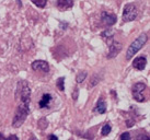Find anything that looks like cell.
<instances>
[{"label":"cell","mask_w":150,"mask_h":140,"mask_svg":"<svg viewBox=\"0 0 150 140\" xmlns=\"http://www.w3.org/2000/svg\"><path fill=\"white\" fill-rule=\"evenodd\" d=\"M134 125H135V120H134V119H132V118H130V119L126 120V126H127V127H133Z\"/></svg>","instance_id":"cell-22"},{"label":"cell","mask_w":150,"mask_h":140,"mask_svg":"<svg viewBox=\"0 0 150 140\" xmlns=\"http://www.w3.org/2000/svg\"><path fill=\"white\" fill-rule=\"evenodd\" d=\"M31 88L30 84L26 80H20L17 84V91H16V100L20 101V100L24 99H31Z\"/></svg>","instance_id":"cell-3"},{"label":"cell","mask_w":150,"mask_h":140,"mask_svg":"<svg viewBox=\"0 0 150 140\" xmlns=\"http://www.w3.org/2000/svg\"><path fill=\"white\" fill-rule=\"evenodd\" d=\"M120 138H121V140H130L132 136H130V132H123L121 136H120Z\"/></svg>","instance_id":"cell-20"},{"label":"cell","mask_w":150,"mask_h":140,"mask_svg":"<svg viewBox=\"0 0 150 140\" xmlns=\"http://www.w3.org/2000/svg\"><path fill=\"white\" fill-rule=\"evenodd\" d=\"M0 139H4V140H6L7 139V137H4L2 134H0Z\"/></svg>","instance_id":"cell-27"},{"label":"cell","mask_w":150,"mask_h":140,"mask_svg":"<svg viewBox=\"0 0 150 140\" xmlns=\"http://www.w3.org/2000/svg\"><path fill=\"white\" fill-rule=\"evenodd\" d=\"M7 139H16V140H18V139H19V137H18L17 135H10V136L7 137Z\"/></svg>","instance_id":"cell-23"},{"label":"cell","mask_w":150,"mask_h":140,"mask_svg":"<svg viewBox=\"0 0 150 140\" xmlns=\"http://www.w3.org/2000/svg\"><path fill=\"white\" fill-rule=\"evenodd\" d=\"M147 86L144 82H137L135 83L132 88V95L133 99L138 102V103H142L146 101V96L144 94V92L146 91Z\"/></svg>","instance_id":"cell-4"},{"label":"cell","mask_w":150,"mask_h":140,"mask_svg":"<svg viewBox=\"0 0 150 140\" xmlns=\"http://www.w3.org/2000/svg\"><path fill=\"white\" fill-rule=\"evenodd\" d=\"M53 102V96L50 93H44L42 95V99L38 102V107L41 110H44V108H48L50 105Z\"/></svg>","instance_id":"cell-10"},{"label":"cell","mask_w":150,"mask_h":140,"mask_svg":"<svg viewBox=\"0 0 150 140\" xmlns=\"http://www.w3.org/2000/svg\"><path fill=\"white\" fill-rule=\"evenodd\" d=\"M74 4H75L74 0H57L56 7L59 11H66V10H69V9L72 8Z\"/></svg>","instance_id":"cell-9"},{"label":"cell","mask_w":150,"mask_h":140,"mask_svg":"<svg viewBox=\"0 0 150 140\" xmlns=\"http://www.w3.org/2000/svg\"><path fill=\"white\" fill-rule=\"evenodd\" d=\"M101 80V76L100 74H94L93 77H92V79L90 80V82H89V84H88V87H89V89H92V88H94L98 84V83L100 82Z\"/></svg>","instance_id":"cell-13"},{"label":"cell","mask_w":150,"mask_h":140,"mask_svg":"<svg viewBox=\"0 0 150 140\" xmlns=\"http://www.w3.org/2000/svg\"><path fill=\"white\" fill-rule=\"evenodd\" d=\"M147 38H148L147 34L142 33L132 44H130V46H129L128 49H127V53H126V59H127V60H130V59L136 55V53H138V52L145 46V44H146V42H147Z\"/></svg>","instance_id":"cell-2"},{"label":"cell","mask_w":150,"mask_h":140,"mask_svg":"<svg viewBox=\"0 0 150 140\" xmlns=\"http://www.w3.org/2000/svg\"><path fill=\"white\" fill-rule=\"evenodd\" d=\"M147 66V58L144 57V56H139V57H136L133 60V67L136 70H139L142 71L146 68Z\"/></svg>","instance_id":"cell-11"},{"label":"cell","mask_w":150,"mask_h":140,"mask_svg":"<svg viewBox=\"0 0 150 140\" xmlns=\"http://www.w3.org/2000/svg\"><path fill=\"white\" fill-rule=\"evenodd\" d=\"M56 87L58 88V90L62 91V92L65 90V77H60V78L57 79V81H56Z\"/></svg>","instance_id":"cell-14"},{"label":"cell","mask_w":150,"mask_h":140,"mask_svg":"<svg viewBox=\"0 0 150 140\" xmlns=\"http://www.w3.org/2000/svg\"><path fill=\"white\" fill-rule=\"evenodd\" d=\"M48 139H52V140H58V137L55 136V135H50V136H48Z\"/></svg>","instance_id":"cell-26"},{"label":"cell","mask_w":150,"mask_h":140,"mask_svg":"<svg viewBox=\"0 0 150 140\" xmlns=\"http://www.w3.org/2000/svg\"><path fill=\"white\" fill-rule=\"evenodd\" d=\"M112 130V126L110 124H105L104 126L102 127V130H101V135L102 136H108L110 135V132Z\"/></svg>","instance_id":"cell-17"},{"label":"cell","mask_w":150,"mask_h":140,"mask_svg":"<svg viewBox=\"0 0 150 140\" xmlns=\"http://www.w3.org/2000/svg\"><path fill=\"white\" fill-rule=\"evenodd\" d=\"M92 112L96 113V114H104L106 112V103H105L104 100L99 99V101L96 102V106L92 110Z\"/></svg>","instance_id":"cell-12"},{"label":"cell","mask_w":150,"mask_h":140,"mask_svg":"<svg viewBox=\"0 0 150 140\" xmlns=\"http://www.w3.org/2000/svg\"><path fill=\"white\" fill-rule=\"evenodd\" d=\"M31 67L34 71H42L45 74H47L50 71V65L45 60H35V62H32Z\"/></svg>","instance_id":"cell-8"},{"label":"cell","mask_w":150,"mask_h":140,"mask_svg":"<svg viewBox=\"0 0 150 140\" xmlns=\"http://www.w3.org/2000/svg\"><path fill=\"white\" fill-rule=\"evenodd\" d=\"M30 105H31V99L20 100V103L18 105L14 116L12 119V127L19 128L21 127L26 120L30 114Z\"/></svg>","instance_id":"cell-1"},{"label":"cell","mask_w":150,"mask_h":140,"mask_svg":"<svg viewBox=\"0 0 150 140\" xmlns=\"http://www.w3.org/2000/svg\"><path fill=\"white\" fill-rule=\"evenodd\" d=\"M47 126H48V122H47V119H46L45 117H43V118H41V119L38 120V128L40 129L45 130L46 128H47Z\"/></svg>","instance_id":"cell-18"},{"label":"cell","mask_w":150,"mask_h":140,"mask_svg":"<svg viewBox=\"0 0 150 140\" xmlns=\"http://www.w3.org/2000/svg\"><path fill=\"white\" fill-rule=\"evenodd\" d=\"M101 22L106 26V28H111L117 22V17L114 13H110L106 11L101 12Z\"/></svg>","instance_id":"cell-7"},{"label":"cell","mask_w":150,"mask_h":140,"mask_svg":"<svg viewBox=\"0 0 150 140\" xmlns=\"http://www.w3.org/2000/svg\"><path fill=\"white\" fill-rule=\"evenodd\" d=\"M112 34H113L112 31L108 29V30H105V31H103V32L101 33V36L103 37L104 40H106V38H112V37H113Z\"/></svg>","instance_id":"cell-19"},{"label":"cell","mask_w":150,"mask_h":140,"mask_svg":"<svg viewBox=\"0 0 150 140\" xmlns=\"http://www.w3.org/2000/svg\"><path fill=\"white\" fill-rule=\"evenodd\" d=\"M31 2L34 4L40 9H44L46 7V4H47V0H31Z\"/></svg>","instance_id":"cell-16"},{"label":"cell","mask_w":150,"mask_h":140,"mask_svg":"<svg viewBox=\"0 0 150 140\" xmlns=\"http://www.w3.org/2000/svg\"><path fill=\"white\" fill-rule=\"evenodd\" d=\"M87 71H81V72H79V74H77V77H76V82L77 83H81L84 81V79L87 78Z\"/></svg>","instance_id":"cell-15"},{"label":"cell","mask_w":150,"mask_h":140,"mask_svg":"<svg viewBox=\"0 0 150 140\" xmlns=\"http://www.w3.org/2000/svg\"><path fill=\"white\" fill-rule=\"evenodd\" d=\"M60 28L63 30H66L68 28V23H64V22H60Z\"/></svg>","instance_id":"cell-24"},{"label":"cell","mask_w":150,"mask_h":140,"mask_svg":"<svg viewBox=\"0 0 150 140\" xmlns=\"http://www.w3.org/2000/svg\"><path fill=\"white\" fill-rule=\"evenodd\" d=\"M149 136L148 135H140V136H137V139H148Z\"/></svg>","instance_id":"cell-25"},{"label":"cell","mask_w":150,"mask_h":140,"mask_svg":"<svg viewBox=\"0 0 150 140\" xmlns=\"http://www.w3.org/2000/svg\"><path fill=\"white\" fill-rule=\"evenodd\" d=\"M78 95H79V89L76 87L74 92H72V100H74V101H77V100H78Z\"/></svg>","instance_id":"cell-21"},{"label":"cell","mask_w":150,"mask_h":140,"mask_svg":"<svg viewBox=\"0 0 150 140\" xmlns=\"http://www.w3.org/2000/svg\"><path fill=\"white\" fill-rule=\"evenodd\" d=\"M122 49H123V45H122L120 42L114 41V40H111V42L108 43V54L106 55V58L108 59H113L115 58L121 53Z\"/></svg>","instance_id":"cell-6"},{"label":"cell","mask_w":150,"mask_h":140,"mask_svg":"<svg viewBox=\"0 0 150 140\" xmlns=\"http://www.w3.org/2000/svg\"><path fill=\"white\" fill-rule=\"evenodd\" d=\"M137 7L134 4H127L123 9V22H132L137 19Z\"/></svg>","instance_id":"cell-5"}]
</instances>
